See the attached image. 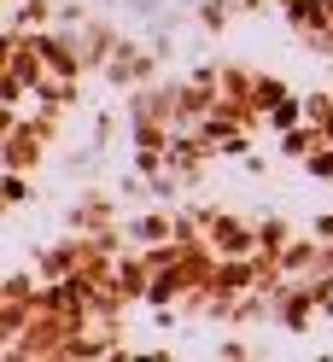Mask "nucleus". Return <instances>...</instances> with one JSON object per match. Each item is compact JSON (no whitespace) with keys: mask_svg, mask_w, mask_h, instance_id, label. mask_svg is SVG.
Segmentation results:
<instances>
[{"mask_svg":"<svg viewBox=\"0 0 333 362\" xmlns=\"http://www.w3.org/2000/svg\"><path fill=\"white\" fill-rule=\"evenodd\" d=\"M322 322V310H316V292H310L304 275H293L281 292H275V327L281 333H310Z\"/></svg>","mask_w":333,"mask_h":362,"instance_id":"5","label":"nucleus"},{"mask_svg":"<svg viewBox=\"0 0 333 362\" xmlns=\"http://www.w3.org/2000/svg\"><path fill=\"white\" fill-rule=\"evenodd\" d=\"M71 35H76V47H82L88 76H100L105 64H111V53L123 47V30L111 24V18H82V24H71Z\"/></svg>","mask_w":333,"mask_h":362,"instance_id":"6","label":"nucleus"},{"mask_svg":"<svg viewBox=\"0 0 333 362\" xmlns=\"http://www.w3.org/2000/svg\"><path fill=\"white\" fill-rule=\"evenodd\" d=\"M129 240H135V245H164V240H175V205L152 199V205L129 211Z\"/></svg>","mask_w":333,"mask_h":362,"instance_id":"7","label":"nucleus"},{"mask_svg":"<svg viewBox=\"0 0 333 362\" xmlns=\"http://www.w3.org/2000/svg\"><path fill=\"white\" fill-rule=\"evenodd\" d=\"M304 175H310V181H327V187H333V141H322L316 152L304 158Z\"/></svg>","mask_w":333,"mask_h":362,"instance_id":"13","label":"nucleus"},{"mask_svg":"<svg viewBox=\"0 0 333 362\" xmlns=\"http://www.w3.org/2000/svg\"><path fill=\"white\" fill-rule=\"evenodd\" d=\"M275 6H281V0H275Z\"/></svg>","mask_w":333,"mask_h":362,"instance_id":"17","label":"nucleus"},{"mask_svg":"<svg viewBox=\"0 0 333 362\" xmlns=\"http://www.w3.org/2000/svg\"><path fill=\"white\" fill-rule=\"evenodd\" d=\"M205 240L216 245L222 257H252V252H257V216L228 211V205H211V216H205Z\"/></svg>","mask_w":333,"mask_h":362,"instance_id":"3","label":"nucleus"},{"mask_svg":"<svg viewBox=\"0 0 333 362\" xmlns=\"http://www.w3.org/2000/svg\"><path fill=\"white\" fill-rule=\"evenodd\" d=\"M293 94H298V88L286 82V76H275V71H257V94H252V105H257V117L269 123V111H275V105H286Z\"/></svg>","mask_w":333,"mask_h":362,"instance_id":"10","label":"nucleus"},{"mask_svg":"<svg viewBox=\"0 0 333 362\" xmlns=\"http://www.w3.org/2000/svg\"><path fill=\"white\" fill-rule=\"evenodd\" d=\"M222 100V71L216 64H193L187 76H175V123L193 129V123H205L211 111Z\"/></svg>","mask_w":333,"mask_h":362,"instance_id":"2","label":"nucleus"},{"mask_svg":"<svg viewBox=\"0 0 333 362\" xmlns=\"http://www.w3.org/2000/svg\"><path fill=\"white\" fill-rule=\"evenodd\" d=\"M316 269H327V275H333V240H322V263Z\"/></svg>","mask_w":333,"mask_h":362,"instance_id":"16","label":"nucleus"},{"mask_svg":"<svg viewBox=\"0 0 333 362\" xmlns=\"http://www.w3.org/2000/svg\"><path fill=\"white\" fill-rule=\"evenodd\" d=\"M216 351H222V356H228V362H240V356H252L257 345H246V339H222V345H216Z\"/></svg>","mask_w":333,"mask_h":362,"instance_id":"14","label":"nucleus"},{"mask_svg":"<svg viewBox=\"0 0 333 362\" xmlns=\"http://www.w3.org/2000/svg\"><path fill=\"white\" fill-rule=\"evenodd\" d=\"M123 199L111 193V187H82L71 205H64V228H76V234H100L111 228V222H123Z\"/></svg>","mask_w":333,"mask_h":362,"instance_id":"4","label":"nucleus"},{"mask_svg":"<svg viewBox=\"0 0 333 362\" xmlns=\"http://www.w3.org/2000/svg\"><path fill=\"white\" fill-rule=\"evenodd\" d=\"M322 18H327V0H281V24L293 30L298 41L310 30H322Z\"/></svg>","mask_w":333,"mask_h":362,"instance_id":"8","label":"nucleus"},{"mask_svg":"<svg viewBox=\"0 0 333 362\" xmlns=\"http://www.w3.org/2000/svg\"><path fill=\"white\" fill-rule=\"evenodd\" d=\"M158 76H164V47L158 41H135V35H123V47L111 53V64L100 71V82L111 94H135V88L158 82Z\"/></svg>","mask_w":333,"mask_h":362,"instance_id":"1","label":"nucleus"},{"mask_svg":"<svg viewBox=\"0 0 333 362\" xmlns=\"http://www.w3.org/2000/svg\"><path fill=\"white\" fill-rule=\"evenodd\" d=\"M310 234H316V240H333V211H316V216H310Z\"/></svg>","mask_w":333,"mask_h":362,"instance_id":"15","label":"nucleus"},{"mask_svg":"<svg viewBox=\"0 0 333 362\" xmlns=\"http://www.w3.org/2000/svg\"><path fill=\"white\" fill-rule=\"evenodd\" d=\"M293 234L298 228H293V216H286V211H263L257 216V252H281Z\"/></svg>","mask_w":333,"mask_h":362,"instance_id":"11","label":"nucleus"},{"mask_svg":"<svg viewBox=\"0 0 333 362\" xmlns=\"http://www.w3.org/2000/svg\"><path fill=\"white\" fill-rule=\"evenodd\" d=\"M275 141H281V158H293V164H304V158H310V152H316V146L327 141V134H322L316 123H310V117H304V123H293V129H281V134H275Z\"/></svg>","mask_w":333,"mask_h":362,"instance_id":"9","label":"nucleus"},{"mask_svg":"<svg viewBox=\"0 0 333 362\" xmlns=\"http://www.w3.org/2000/svg\"><path fill=\"white\" fill-rule=\"evenodd\" d=\"M30 193H35V181H30L24 170H6V175H0V211H6V216L24 211V205H30Z\"/></svg>","mask_w":333,"mask_h":362,"instance_id":"12","label":"nucleus"}]
</instances>
